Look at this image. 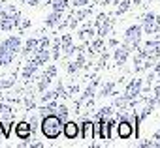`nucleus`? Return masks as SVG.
<instances>
[{"mask_svg":"<svg viewBox=\"0 0 160 148\" xmlns=\"http://www.w3.org/2000/svg\"><path fill=\"white\" fill-rule=\"evenodd\" d=\"M17 135L21 137V139H28V135H30V124H27V122H21L19 126H17Z\"/></svg>","mask_w":160,"mask_h":148,"instance_id":"6e6552de","label":"nucleus"},{"mask_svg":"<svg viewBox=\"0 0 160 148\" xmlns=\"http://www.w3.org/2000/svg\"><path fill=\"white\" fill-rule=\"evenodd\" d=\"M108 28H109V23H108L106 15H100L98 17V36H106Z\"/></svg>","mask_w":160,"mask_h":148,"instance_id":"1a4fd4ad","label":"nucleus"},{"mask_svg":"<svg viewBox=\"0 0 160 148\" xmlns=\"http://www.w3.org/2000/svg\"><path fill=\"white\" fill-rule=\"evenodd\" d=\"M25 2H27L28 6H36V4H38V0H25Z\"/></svg>","mask_w":160,"mask_h":148,"instance_id":"393cba45","label":"nucleus"},{"mask_svg":"<svg viewBox=\"0 0 160 148\" xmlns=\"http://www.w3.org/2000/svg\"><path fill=\"white\" fill-rule=\"evenodd\" d=\"M128 6H130V0H124V2L121 4V8L117 10V15H121V13H124V12L128 10Z\"/></svg>","mask_w":160,"mask_h":148,"instance_id":"f3484780","label":"nucleus"},{"mask_svg":"<svg viewBox=\"0 0 160 148\" xmlns=\"http://www.w3.org/2000/svg\"><path fill=\"white\" fill-rule=\"evenodd\" d=\"M64 133H66V137H68V139L77 137V126H75L73 122H68V124L64 126Z\"/></svg>","mask_w":160,"mask_h":148,"instance_id":"9b49d317","label":"nucleus"},{"mask_svg":"<svg viewBox=\"0 0 160 148\" xmlns=\"http://www.w3.org/2000/svg\"><path fill=\"white\" fill-rule=\"evenodd\" d=\"M58 17H60V13H58V12H53V13H51V17L47 19V25H49V26H53V25H55V21H58Z\"/></svg>","mask_w":160,"mask_h":148,"instance_id":"dca6fc26","label":"nucleus"},{"mask_svg":"<svg viewBox=\"0 0 160 148\" xmlns=\"http://www.w3.org/2000/svg\"><path fill=\"white\" fill-rule=\"evenodd\" d=\"M87 0H73V6H83Z\"/></svg>","mask_w":160,"mask_h":148,"instance_id":"5701e85b","label":"nucleus"},{"mask_svg":"<svg viewBox=\"0 0 160 148\" xmlns=\"http://www.w3.org/2000/svg\"><path fill=\"white\" fill-rule=\"evenodd\" d=\"M154 103H158L160 101V85H158V88H156V92H154V99H152Z\"/></svg>","mask_w":160,"mask_h":148,"instance_id":"412c9836","label":"nucleus"},{"mask_svg":"<svg viewBox=\"0 0 160 148\" xmlns=\"http://www.w3.org/2000/svg\"><path fill=\"white\" fill-rule=\"evenodd\" d=\"M119 135H121L122 139H128V137L132 135V126H130L128 122H121V126H119Z\"/></svg>","mask_w":160,"mask_h":148,"instance_id":"9d476101","label":"nucleus"},{"mask_svg":"<svg viewBox=\"0 0 160 148\" xmlns=\"http://www.w3.org/2000/svg\"><path fill=\"white\" fill-rule=\"evenodd\" d=\"M134 4H139V0H134Z\"/></svg>","mask_w":160,"mask_h":148,"instance_id":"bb28decb","label":"nucleus"},{"mask_svg":"<svg viewBox=\"0 0 160 148\" xmlns=\"http://www.w3.org/2000/svg\"><path fill=\"white\" fill-rule=\"evenodd\" d=\"M66 4H68L66 0H55V2H53V12H58V13H60V12L66 8Z\"/></svg>","mask_w":160,"mask_h":148,"instance_id":"4468645a","label":"nucleus"},{"mask_svg":"<svg viewBox=\"0 0 160 148\" xmlns=\"http://www.w3.org/2000/svg\"><path fill=\"white\" fill-rule=\"evenodd\" d=\"M42 131H43L45 137L57 139L58 133H60V118H58V116H47V118L42 122Z\"/></svg>","mask_w":160,"mask_h":148,"instance_id":"7ed1b4c3","label":"nucleus"},{"mask_svg":"<svg viewBox=\"0 0 160 148\" xmlns=\"http://www.w3.org/2000/svg\"><path fill=\"white\" fill-rule=\"evenodd\" d=\"M94 88H96V83H92V85L87 88V92H85V98H91V94L94 92Z\"/></svg>","mask_w":160,"mask_h":148,"instance_id":"aec40b11","label":"nucleus"},{"mask_svg":"<svg viewBox=\"0 0 160 148\" xmlns=\"http://www.w3.org/2000/svg\"><path fill=\"white\" fill-rule=\"evenodd\" d=\"M17 49H19V38L13 36V38L6 39V43L0 47V66H8L13 60Z\"/></svg>","mask_w":160,"mask_h":148,"instance_id":"f03ea898","label":"nucleus"},{"mask_svg":"<svg viewBox=\"0 0 160 148\" xmlns=\"http://www.w3.org/2000/svg\"><path fill=\"white\" fill-rule=\"evenodd\" d=\"M13 81H0V88H6V86H12Z\"/></svg>","mask_w":160,"mask_h":148,"instance_id":"4be33fe9","label":"nucleus"},{"mask_svg":"<svg viewBox=\"0 0 160 148\" xmlns=\"http://www.w3.org/2000/svg\"><path fill=\"white\" fill-rule=\"evenodd\" d=\"M111 88H113V83H108V85L104 86V90H102V96H106V94H109V92H111Z\"/></svg>","mask_w":160,"mask_h":148,"instance_id":"6ab92c4d","label":"nucleus"},{"mask_svg":"<svg viewBox=\"0 0 160 148\" xmlns=\"http://www.w3.org/2000/svg\"><path fill=\"white\" fill-rule=\"evenodd\" d=\"M139 88H141V79H134L132 81V85L128 86V90H126V99L130 101V99H134L136 96H138V92H139Z\"/></svg>","mask_w":160,"mask_h":148,"instance_id":"0eeeda50","label":"nucleus"},{"mask_svg":"<svg viewBox=\"0 0 160 148\" xmlns=\"http://www.w3.org/2000/svg\"><path fill=\"white\" fill-rule=\"evenodd\" d=\"M156 75H160V62L156 64Z\"/></svg>","mask_w":160,"mask_h":148,"instance_id":"a878e982","label":"nucleus"},{"mask_svg":"<svg viewBox=\"0 0 160 148\" xmlns=\"http://www.w3.org/2000/svg\"><path fill=\"white\" fill-rule=\"evenodd\" d=\"M36 45H38V41H36V39H30V41L27 43V49H25V53H27V54H28V53H32V49H34Z\"/></svg>","mask_w":160,"mask_h":148,"instance_id":"a211bd4d","label":"nucleus"},{"mask_svg":"<svg viewBox=\"0 0 160 148\" xmlns=\"http://www.w3.org/2000/svg\"><path fill=\"white\" fill-rule=\"evenodd\" d=\"M92 126H94V124H91V122H85V124H83V137H85L87 141L92 139Z\"/></svg>","mask_w":160,"mask_h":148,"instance_id":"ddd939ff","label":"nucleus"},{"mask_svg":"<svg viewBox=\"0 0 160 148\" xmlns=\"http://www.w3.org/2000/svg\"><path fill=\"white\" fill-rule=\"evenodd\" d=\"M143 28H145L147 34H152V32H156V30L160 28V21H158L152 13H147V15H145V21H143Z\"/></svg>","mask_w":160,"mask_h":148,"instance_id":"39448f33","label":"nucleus"},{"mask_svg":"<svg viewBox=\"0 0 160 148\" xmlns=\"http://www.w3.org/2000/svg\"><path fill=\"white\" fill-rule=\"evenodd\" d=\"M126 56H128V49H126V47H122V49H119V51L115 53V62H117V66H121V64H124V60H126Z\"/></svg>","mask_w":160,"mask_h":148,"instance_id":"f8f14e48","label":"nucleus"},{"mask_svg":"<svg viewBox=\"0 0 160 148\" xmlns=\"http://www.w3.org/2000/svg\"><path fill=\"white\" fill-rule=\"evenodd\" d=\"M12 109L10 107H6V105H0V113H10Z\"/></svg>","mask_w":160,"mask_h":148,"instance_id":"b1692460","label":"nucleus"},{"mask_svg":"<svg viewBox=\"0 0 160 148\" xmlns=\"http://www.w3.org/2000/svg\"><path fill=\"white\" fill-rule=\"evenodd\" d=\"M139 34H141V28H139V26H132V28H128V32H126V43H128V45H138V41H139Z\"/></svg>","mask_w":160,"mask_h":148,"instance_id":"423d86ee","label":"nucleus"},{"mask_svg":"<svg viewBox=\"0 0 160 148\" xmlns=\"http://www.w3.org/2000/svg\"><path fill=\"white\" fill-rule=\"evenodd\" d=\"M62 45H64V53L66 54H70L72 53V39H70V36H64V39H62Z\"/></svg>","mask_w":160,"mask_h":148,"instance_id":"2eb2a0df","label":"nucleus"},{"mask_svg":"<svg viewBox=\"0 0 160 148\" xmlns=\"http://www.w3.org/2000/svg\"><path fill=\"white\" fill-rule=\"evenodd\" d=\"M15 19H17V12L15 10H6L2 15H0V28L10 30L12 26H15Z\"/></svg>","mask_w":160,"mask_h":148,"instance_id":"20e7f679","label":"nucleus"},{"mask_svg":"<svg viewBox=\"0 0 160 148\" xmlns=\"http://www.w3.org/2000/svg\"><path fill=\"white\" fill-rule=\"evenodd\" d=\"M160 54V41H149L138 54L136 58V67L138 69H143L145 66H149L156 56Z\"/></svg>","mask_w":160,"mask_h":148,"instance_id":"f257e3e1","label":"nucleus"}]
</instances>
